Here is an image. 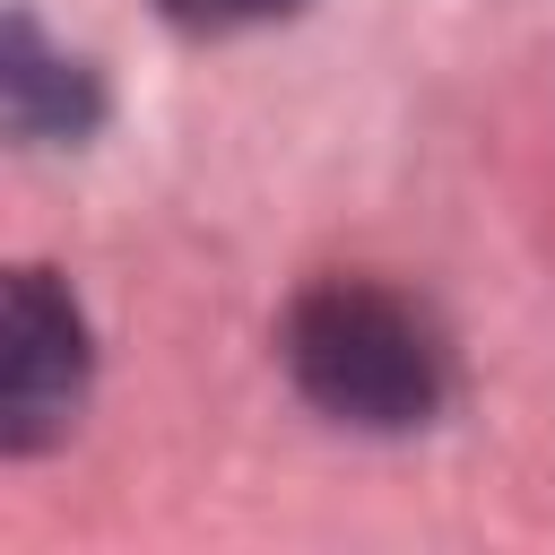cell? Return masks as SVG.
<instances>
[{"instance_id": "6da1fadb", "label": "cell", "mask_w": 555, "mask_h": 555, "mask_svg": "<svg viewBox=\"0 0 555 555\" xmlns=\"http://www.w3.org/2000/svg\"><path fill=\"white\" fill-rule=\"evenodd\" d=\"M286 373H295V390L321 416L364 425V434H408L451 390L442 330L408 295H390L373 278H321L312 295H295V312H286Z\"/></svg>"}, {"instance_id": "7a4b0ae2", "label": "cell", "mask_w": 555, "mask_h": 555, "mask_svg": "<svg viewBox=\"0 0 555 555\" xmlns=\"http://www.w3.org/2000/svg\"><path fill=\"white\" fill-rule=\"evenodd\" d=\"M87 408V321L52 269H17L0 304V451H52Z\"/></svg>"}, {"instance_id": "3957f363", "label": "cell", "mask_w": 555, "mask_h": 555, "mask_svg": "<svg viewBox=\"0 0 555 555\" xmlns=\"http://www.w3.org/2000/svg\"><path fill=\"white\" fill-rule=\"evenodd\" d=\"M0 113H9V130L35 139V147L95 130V78H87L69 52H52L26 9H9V26H0Z\"/></svg>"}, {"instance_id": "277c9868", "label": "cell", "mask_w": 555, "mask_h": 555, "mask_svg": "<svg viewBox=\"0 0 555 555\" xmlns=\"http://www.w3.org/2000/svg\"><path fill=\"white\" fill-rule=\"evenodd\" d=\"M173 26L191 35H234V26H269V17H295L304 0H156Z\"/></svg>"}]
</instances>
